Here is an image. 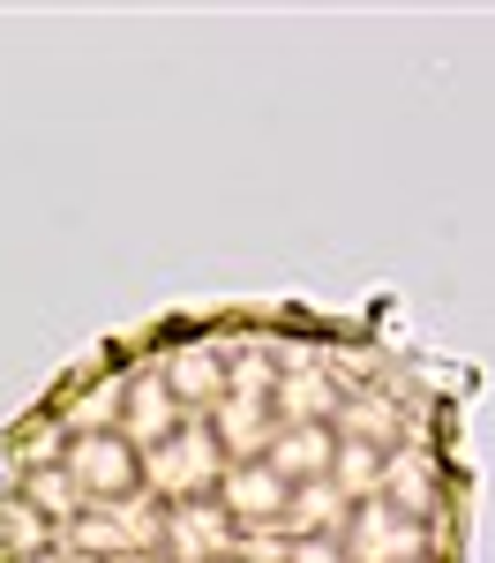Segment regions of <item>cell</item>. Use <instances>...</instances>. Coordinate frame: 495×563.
<instances>
[{
    "label": "cell",
    "instance_id": "obj_13",
    "mask_svg": "<svg viewBox=\"0 0 495 563\" xmlns=\"http://www.w3.org/2000/svg\"><path fill=\"white\" fill-rule=\"evenodd\" d=\"M31 504L53 511V519H60V511H76V474H31Z\"/></svg>",
    "mask_w": 495,
    "mask_h": 563
},
{
    "label": "cell",
    "instance_id": "obj_12",
    "mask_svg": "<svg viewBox=\"0 0 495 563\" xmlns=\"http://www.w3.org/2000/svg\"><path fill=\"white\" fill-rule=\"evenodd\" d=\"M285 526H301V533H308V526H338V488H323V481H315V488H301Z\"/></svg>",
    "mask_w": 495,
    "mask_h": 563
},
{
    "label": "cell",
    "instance_id": "obj_11",
    "mask_svg": "<svg viewBox=\"0 0 495 563\" xmlns=\"http://www.w3.org/2000/svg\"><path fill=\"white\" fill-rule=\"evenodd\" d=\"M391 496H398V511H428V488H436V466H428V451L420 443H405L398 459H391Z\"/></svg>",
    "mask_w": 495,
    "mask_h": 563
},
{
    "label": "cell",
    "instance_id": "obj_16",
    "mask_svg": "<svg viewBox=\"0 0 495 563\" xmlns=\"http://www.w3.org/2000/svg\"><path fill=\"white\" fill-rule=\"evenodd\" d=\"M293 563H346V556H338L330 541H301V549H293Z\"/></svg>",
    "mask_w": 495,
    "mask_h": 563
},
{
    "label": "cell",
    "instance_id": "obj_8",
    "mask_svg": "<svg viewBox=\"0 0 495 563\" xmlns=\"http://www.w3.org/2000/svg\"><path fill=\"white\" fill-rule=\"evenodd\" d=\"M128 398H135L128 443H143V451H158V443H166V421H173V406H166V376H135V384H128Z\"/></svg>",
    "mask_w": 495,
    "mask_h": 563
},
{
    "label": "cell",
    "instance_id": "obj_14",
    "mask_svg": "<svg viewBox=\"0 0 495 563\" xmlns=\"http://www.w3.org/2000/svg\"><path fill=\"white\" fill-rule=\"evenodd\" d=\"M346 421H353L360 435H375V443H398V413H391L383 398H360V406L346 413Z\"/></svg>",
    "mask_w": 495,
    "mask_h": 563
},
{
    "label": "cell",
    "instance_id": "obj_2",
    "mask_svg": "<svg viewBox=\"0 0 495 563\" xmlns=\"http://www.w3.org/2000/svg\"><path fill=\"white\" fill-rule=\"evenodd\" d=\"M420 549H428V533L413 519H391V504H368V511H360V526H353L360 563H413Z\"/></svg>",
    "mask_w": 495,
    "mask_h": 563
},
{
    "label": "cell",
    "instance_id": "obj_15",
    "mask_svg": "<svg viewBox=\"0 0 495 563\" xmlns=\"http://www.w3.org/2000/svg\"><path fill=\"white\" fill-rule=\"evenodd\" d=\"M240 563H293V549H285V533H278V526H256V533L240 541Z\"/></svg>",
    "mask_w": 495,
    "mask_h": 563
},
{
    "label": "cell",
    "instance_id": "obj_7",
    "mask_svg": "<svg viewBox=\"0 0 495 563\" xmlns=\"http://www.w3.org/2000/svg\"><path fill=\"white\" fill-rule=\"evenodd\" d=\"M330 451H338V443L315 429V421H308V429H285V435H278V451H270V474H278V481L323 474V466H330Z\"/></svg>",
    "mask_w": 495,
    "mask_h": 563
},
{
    "label": "cell",
    "instance_id": "obj_17",
    "mask_svg": "<svg viewBox=\"0 0 495 563\" xmlns=\"http://www.w3.org/2000/svg\"><path fill=\"white\" fill-rule=\"evenodd\" d=\"M31 563H60V556H31Z\"/></svg>",
    "mask_w": 495,
    "mask_h": 563
},
{
    "label": "cell",
    "instance_id": "obj_6",
    "mask_svg": "<svg viewBox=\"0 0 495 563\" xmlns=\"http://www.w3.org/2000/svg\"><path fill=\"white\" fill-rule=\"evenodd\" d=\"M278 406H285L293 429H308V421H323V413L338 406V384H330L323 368H293V376L278 384Z\"/></svg>",
    "mask_w": 495,
    "mask_h": 563
},
{
    "label": "cell",
    "instance_id": "obj_5",
    "mask_svg": "<svg viewBox=\"0 0 495 563\" xmlns=\"http://www.w3.org/2000/svg\"><path fill=\"white\" fill-rule=\"evenodd\" d=\"M158 519H150V504H113V511H98V519L76 526V541L83 549H121V541H150Z\"/></svg>",
    "mask_w": 495,
    "mask_h": 563
},
{
    "label": "cell",
    "instance_id": "obj_1",
    "mask_svg": "<svg viewBox=\"0 0 495 563\" xmlns=\"http://www.w3.org/2000/svg\"><path fill=\"white\" fill-rule=\"evenodd\" d=\"M143 474L158 481V488H203V481L218 474V443H211V429L166 435L158 451H143Z\"/></svg>",
    "mask_w": 495,
    "mask_h": 563
},
{
    "label": "cell",
    "instance_id": "obj_9",
    "mask_svg": "<svg viewBox=\"0 0 495 563\" xmlns=\"http://www.w3.org/2000/svg\"><path fill=\"white\" fill-rule=\"evenodd\" d=\"M173 549H180V556H225L233 533H225V519L211 511V504H188V511L173 519Z\"/></svg>",
    "mask_w": 495,
    "mask_h": 563
},
{
    "label": "cell",
    "instance_id": "obj_4",
    "mask_svg": "<svg viewBox=\"0 0 495 563\" xmlns=\"http://www.w3.org/2000/svg\"><path fill=\"white\" fill-rule=\"evenodd\" d=\"M225 504H233V519L278 526V504H285V481L270 474V466H240V474L225 481Z\"/></svg>",
    "mask_w": 495,
    "mask_h": 563
},
{
    "label": "cell",
    "instance_id": "obj_10",
    "mask_svg": "<svg viewBox=\"0 0 495 563\" xmlns=\"http://www.w3.org/2000/svg\"><path fill=\"white\" fill-rule=\"evenodd\" d=\"M166 384H173L180 406H211V398H218V353H211V346H188L173 361V376H166Z\"/></svg>",
    "mask_w": 495,
    "mask_h": 563
},
{
    "label": "cell",
    "instance_id": "obj_3",
    "mask_svg": "<svg viewBox=\"0 0 495 563\" xmlns=\"http://www.w3.org/2000/svg\"><path fill=\"white\" fill-rule=\"evenodd\" d=\"M68 474H76V488H98V496H121L135 474L128 443L121 435H83L76 451H68Z\"/></svg>",
    "mask_w": 495,
    "mask_h": 563
}]
</instances>
